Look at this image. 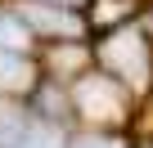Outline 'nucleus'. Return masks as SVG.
<instances>
[{"label": "nucleus", "mask_w": 153, "mask_h": 148, "mask_svg": "<svg viewBox=\"0 0 153 148\" xmlns=\"http://www.w3.org/2000/svg\"><path fill=\"white\" fill-rule=\"evenodd\" d=\"M104 58L122 72L126 81L144 85V77H149V54H144V40H140V36H131V32H126V36H117V40L104 49Z\"/></svg>", "instance_id": "obj_1"}, {"label": "nucleus", "mask_w": 153, "mask_h": 148, "mask_svg": "<svg viewBox=\"0 0 153 148\" xmlns=\"http://www.w3.org/2000/svg\"><path fill=\"white\" fill-rule=\"evenodd\" d=\"M27 23H36V27H45V32H81V23H76L72 14H54V9H41V5H32L27 9Z\"/></svg>", "instance_id": "obj_2"}, {"label": "nucleus", "mask_w": 153, "mask_h": 148, "mask_svg": "<svg viewBox=\"0 0 153 148\" xmlns=\"http://www.w3.org/2000/svg\"><path fill=\"white\" fill-rule=\"evenodd\" d=\"M32 81V67L23 63V58H14V54H0V85H27Z\"/></svg>", "instance_id": "obj_3"}, {"label": "nucleus", "mask_w": 153, "mask_h": 148, "mask_svg": "<svg viewBox=\"0 0 153 148\" xmlns=\"http://www.w3.org/2000/svg\"><path fill=\"white\" fill-rule=\"evenodd\" d=\"M27 45V27L14 14H0V49H23Z\"/></svg>", "instance_id": "obj_4"}, {"label": "nucleus", "mask_w": 153, "mask_h": 148, "mask_svg": "<svg viewBox=\"0 0 153 148\" xmlns=\"http://www.w3.org/2000/svg\"><path fill=\"white\" fill-rule=\"evenodd\" d=\"M18 148H59V130H50V126H23V144Z\"/></svg>", "instance_id": "obj_5"}, {"label": "nucleus", "mask_w": 153, "mask_h": 148, "mask_svg": "<svg viewBox=\"0 0 153 148\" xmlns=\"http://www.w3.org/2000/svg\"><path fill=\"white\" fill-rule=\"evenodd\" d=\"M76 148H122V144H113V139H81Z\"/></svg>", "instance_id": "obj_6"}]
</instances>
